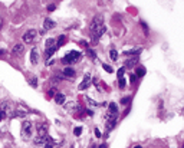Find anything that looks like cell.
Segmentation results:
<instances>
[{
  "label": "cell",
  "mask_w": 184,
  "mask_h": 148,
  "mask_svg": "<svg viewBox=\"0 0 184 148\" xmlns=\"http://www.w3.org/2000/svg\"><path fill=\"white\" fill-rule=\"evenodd\" d=\"M3 53H5V51H3V49H0V56H2Z\"/></svg>",
  "instance_id": "cell-29"
},
{
  "label": "cell",
  "mask_w": 184,
  "mask_h": 148,
  "mask_svg": "<svg viewBox=\"0 0 184 148\" xmlns=\"http://www.w3.org/2000/svg\"><path fill=\"white\" fill-rule=\"evenodd\" d=\"M23 53H25V48H23V45L17 43V45L13 46V49H12V55H14V56H22Z\"/></svg>",
  "instance_id": "cell-7"
},
{
  "label": "cell",
  "mask_w": 184,
  "mask_h": 148,
  "mask_svg": "<svg viewBox=\"0 0 184 148\" xmlns=\"http://www.w3.org/2000/svg\"><path fill=\"white\" fill-rule=\"evenodd\" d=\"M134 148H143V147H141V145H137V147H134Z\"/></svg>",
  "instance_id": "cell-31"
},
{
  "label": "cell",
  "mask_w": 184,
  "mask_h": 148,
  "mask_svg": "<svg viewBox=\"0 0 184 148\" xmlns=\"http://www.w3.org/2000/svg\"><path fill=\"white\" fill-rule=\"evenodd\" d=\"M104 25V17L101 16V14H97L94 19H92L91 22V30L94 32L95 29H98V27H101V26Z\"/></svg>",
  "instance_id": "cell-5"
},
{
  "label": "cell",
  "mask_w": 184,
  "mask_h": 148,
  "mask_svg": "<svg viewBox=\"0 0 184 148\" xmlns=\"http://www.w3.org/2000/svg\"><path fill=\"white\" fill-rule=\"evenodd\" d=\"M33 134V124L30 121H25L23 125H22V137L29 140Z\"/></svg>",
  "instance_id": "cell-4"
},
{
  "label": "cell",
  "mask_w": 184,
  "mask_h": 148,
  "mask_svg": "<svg viewBox=\"0 0 184 148\" xmlns=\"http://www.w3.org/2000/svg\"><path fill=\"white\" fill-rule=\"evenodd\" d=\"M137 63H138V59L134 58V59H131V60H128V62H127V68H128V69H130V68H134Z\"/></svg>",
  "instance_id": "cell-14"
},
{
  "label": "cell",
  "mask_w": 184,
  "mask_h": 148,
  "mask_svg": "<svg viewBox=\"0 0 184 148\" xmlns=\"http://www.w3.org/2000/svg\"><path fill=\"white\" fill-rule=\"evenodd\" d=\"M48 9H49L51 12H53V10L56 9V6H55V5H49V7H48Z\"/></svg>",
  "instance_id": "cell-24"
},
{
  "label": "cell",
  "mask_w": 184,
  "mask_h": 148,
  "mask_svg": "<svg viewBox=\"0 0 184 148\" xmlns=\"http://www.w3.org/2000/svg\"><path fill=\"white\" fill-rule=\"evenodd\" d=\"M102 68H104V69H105V71L108 72V73H112V68H111V66H109V65L104 63V65H102Z\"/></svg>",
  "instance_id": "cell-18"
},
{
  "label": "cell",
  "mask_w": 184,
  "mask_h": 148,
  "mask_svg": "<svg viewBox=\"0 0 184 148\" xmlns=\"http://www.w3.org/2000/svg\"><path fill=\"white\" fill-rule=\"evenodd\" d=\"M55 26H56V23H55L52 19H49V17H46L45 22H43V27H45V30H51V29H53Z\"/></svg>",
  "instance_id": "cell-8"
},
{
  "label": "cell",
  "mask_w": 184,
  "mask_h": 148,
  "mask_svg": "<svg viewBox=\"0 0 184 148\" xmlns=\"http://www.w3.org/2000/svg\"><path fill=\"white\" fill-rule=\"evenodd\" d=\"M119 88H121V89H124L125 88V79L124 78H121V79H119Z\"/></svg>",
  "instance_id": "cell-19"
},
{
  "label": "cell",
  "mask_w": 184,
  "mask_h": 148,
  "mask_svg": "<svg viewBox=\"0 0 184 148\" xmlns=\"http://www.w3.org/2000/svg\"><path fill=\"white\" fill-rule=\"evenodd\" d=\"M49 94H51V95H55L56 92H55V89H51V91H49Z\"/></svg>",
  "instance_id": "cell-28"
},
{
  "label": "cell",
  "mask_w": 184,
  "mask_h": 148,
  "mask_svg": "<svg viewBox=\"0 0 184 148\" xmlns=\"http://www.w3.org/2000/svg\"><path fill=\"white\" fill-rule=\"evenodd\" d=\"M32 86H35V88H36V86H38V79H36V78H35V79H32Z\"/></svg>",
  "instance_id": "cell-23"
},
{
  "label": "cell",
  "mask_w": 184,
  "mask_h": 148,
  "mask_svg": "<svg viewBox=\"0 0 184 148\" xmlns=\"http://www.w3.org/2000/svg\"><path fill=\"white\" fill-rule=\"evenodd\" d=\"M3 25H5V20H3V16H0V30L3 29Z\"/></svg>",
  "instance_id": "cell-22"
},
{
  "label": "cell",
  "mask_w": 184,
  "mask_h": 148,
  "mask_svg": "<svg viewBox=\"0 0 184 148\" xmlns=\"http://www.w3.org/2000/svg\"><path fill=\"white\" fill-rule=\"evenodd\" d=\"M95 135H97V137H101V132H99L98 129H95Z\"/></svg>",
  "instance_id": "cell-26"
},
{
  "label": "cell",
  "mask_w": 184,
  "mask_h": 148,
  "mask_svg": "<svg viewBox=\"0 0 184 148\" xmlns=\"http://www.w3.org/2000/svg\"><path fill=\"white\" fill-rule=\"evenodd\" d=\"M79 59H81V53L76 51H72V52H69L68 55H65L60 62L65 65H72V63H75V62H78Z\"/></svg>",
  "instance_id": "cell-1"
},
{
  "label": "cell",
  "mask_w": 184,
  "mask_h": 148,
  "mask_svg": "<svg viewBox=\"0 0 184 148\" xmlns=\"http://www.w3.org/2000/svg\"><path fill=\"white\" fill-rule=\"evenodd\" d=\"M55 101H56L58 103H63L65 102V95H63V94H60V92L55 94Z\"/></svg>",
  "instance_id": "cell-12"
},
{
  "label": "cell",
  "mask_w": 184,
  "mask_h": 148,
  "mask_svg": "<svg viewBox=\"0 0 184 148\" xmlns=\"http://www.w3.org/2000/svg\"><path fill=\"white\" fill-rule=\"evenodd\" d=\"M73 134H75L76 137H79L81 134H82V128H81V127H76V128H75V131H73Z\"/></svg>",
  "instance_id": "cell-17"
},
{
  "label": "cell",
  "mask_w": 184,
  "mask_h": 148,
  "mask_svg": "<svg viewBox=\"0 0 184 148\" xmlns=\"http://www.w3.org/2000/svg\"><path fill=\"white\" fill-rule=\"evenodd\" d=\"M144 75H145V68L144 66H138L137 69H135V76L141 78V76H144Z\"/></svg>",
  "instance_id": "cell-13"
},
{
  "label": "cell",
  "mask_w": 184,
  "mask_h": 148,
  "mask_svg": "<svg viewBox=\"0 0 184 148\" xmlns=\"http://www.w3.org/2000/svg\"><path fill=\"white\" fill-rule=\"evenodd\" d=\"M130 81H131V82H134V81H135V75H132V76L130 78Z\"/></svg>",
  "instance_id": "cell-27"
},
{
  "label": "cell",
  "mask_w": 184,
  "mask_h": 148,
  "mask_svg": "<svg viewBox=\"0 0 184 148\" xmlns=\"http://www.w3.org/2000/svg\"><path fill=\"white\" fill-rule=\"evenodd\" d=\"M98 148H106V145H101V147H98Z\"/></svg>",
  "instance_id": "cell-30"
},
{
  "label": "cell",
  "mask_w": 184,
  "mask_h": 148,
  "mask_svg": "<svg viewBox=\"0 0 184 148\" xmlns=\"http://www.w3.org/2000/svg\"><path fill=\"white\" fill-rule=\"evenodd\" d=\"M5 118H6V112H5V111H0V121L5 119Z\"/></svg>",
  "instance_id": "cell-21"
},
{
  "label": "cell",
  "mask_w": 184,
  "mask_h": 148,
  "mask_svg": "<svg viewBox=\"0 0 184 148\" xmlns=\"http://www.w3.org/2000/svg\"><path fill=\"white\" fill-rule=\"evenodd\" d=\"M45 148H53L52 142H46V144H45Z\"/></svg>",
  "instance_id": "cell-25"
},
{
  "label": "cell",
  "mask_w": 184,
  "mask_h": 148,
  "mask_svg": "<svg viewBox=\"0 0 184 148\" xmlns=\"http://www.w3.org/2000/svg\"><path fill=\"white\" fill-rule=\"evenodd\" d=\"M30 60H32L33 65H36L39 62V55H38V51H36V49H32V52H30Z\"/></svg>",
  "instance_id": "cell-9"
},
{
  "label": "cell",
  "mask_w": 184,
  "mask_h": 148,
  "mask_svg": "<svg viewBox=\"0 0 184 148\" xmlns=\"http://www.w3.org/2000/svg\"><path fill=\"white\" fill-rule=\"evenodd\" d=\"M91 84H92V78H91V75H89V73H86L85 76H84V81L79 84V91L88 89V88L91 86Z\"/></svg>",
  "instance_id": "cell-6"
},
{
  "label": "cell",
  "mask_w": 184,
  "mask_h": 148,
  "mask_svg": "<svg viewBox=\"0 0 184 148\" xmlns=\"http://www.w3.org/2000/svg\"><path fill=\"white\" fill-rule=\"evenodd\" d=\"M109 58H111V60H117V58H118V52L115 51V49H111V51H109Z\"/></svg>",
  "instance_id": "cell-15"
},
{
  "label": "cell",
  "mask_w": 184,
  "mask_h": 148,
  "mask_svg": "<svg viewBox=\"0 0 184 148\" xmlns=\"http://www.w3.org/2000/svg\"><path fill=\"white\" fill-rule=\"evenodd\" d=\"M63 76L65 78H73L75 76V69H72V68H65V69H63Z\"/></svg>",
  "instance_id": "cell-10"
},
{
  "label": "cell",
  "mask_w": 184,
  "mask_h": 148,
  "mask_svg": "<svg viewBox=\"0 0 184 148\" xmlns=\"http://www.w3.org/2000/svg\"><path fill=\"white\" fill-rule=\"evenodd\" d=\"M124 72H125V68H121V69L118 71V78H119V79L124 76Z\"/></svg>",
  "instance_id": "cell-20"
},
{
  "label": "cell",
  "mask_w": 184,
  "mask_h": 148,
  "mask_svg": "<svg viewBox=\"0 0 184 148\" xmlns=\"http://www.w3.org/2000/svg\"><path fill=\"white\" fill-rule=\"evenodd\" d=\"M143 52V48H134L131 51H124V55H140Z\"/></svg>",
  "instance_id": "cell-11"
},
{
  "label": "cell",
  "mask_w": 184,
  "mask_h": 148,
  "mask_svg": "<svg viewBox=\"0 0 184 148\" xmlns=\"http://www.w3.org/2000/svg\"><path fill=\"white\" fill-rule=\"evenodd\" d=\"M56 49H58L56 48V40L55 39H48L45 43V58L49 59L56 52Z\"/></svg>",
  "instance_id": "cell-2"
},
{
  "label": "cell",
  "mask_w": 184,
  "mask_h": 148,
  "mask_svg": "<svg viewBox=\"0 0 184 148\" xmlns=\"http://www.w3.org/2000/svg\"><path fill=\"white\" fill-rule=\"evenodd\" d=\"M38 36H39L38 30L30 29V30H27V32L23 35V42L27 43V45H32L33 42H36V40H38Z\"/></svg>",
  "instance_id": "cell-3"
},
{
  "label": "cell",
  "mask_w": 184,
  "mask_h": 148,
  "mask_svg": "<svg viewBox=\"0 0 184 148\" xmlns=\"http://www.w3.org/2000/svg\"><path fill=\"white\" fill-rule=\"evenodd\" d=\"M63 42H65V36H59V42H56V48L62 46L63 45Z\"/></svg>",
  "instance_id": "cell-16"
}]
</instances>
